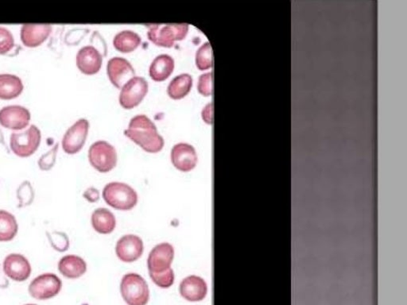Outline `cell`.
<instances>
[{"instance_id":"obj_1","label":"cell","mask_w":407,"mask_h":305,"mask_svg":"<svg viewBox=\"0 0 407 305\" xmlns=\"http://www.w3.org/2000/svg\"><path fill=\"white\" fill-rule=\"evenodd\" d=\"M124 135L147 153H158L164 147L163 137L158 134L156 124L145 114L131 119Z\"/></svg>"},{"instance_id":"obj_2","label":"cell","mask_w":407,"mask_h":305,"mask_svg":"<svg viewBox=\"0 0 407 305\" xmlns=\"http://www.w3.org/2000/svg\"><path fill=\"white\" fill-rule=\"evenodd\" d=\"M147 37L158 47L171 48L175 43L182 41L188 34L187 24H147Z\"/></svg>"},{"instance_id":"obj_3","label":"cell","mask_w":407,"mask_h":305,"mask_svg":"<svg viewBox=\"0 0 407 305\" xmlns=\"http://www.w3.org/2000/svg\"><path fill=\"white\" fill-rule=\"evenodd\" d=\"M103 198L109 206L120 211L133 209L138 203L135 190L127 184L120 182L108 184L103 190Z\"/></svg>"},{"instance_id":"obj_4","label":"cell","mask_w":407,"mask_h":305,"mask_svg":"<svg viewBox=\"0 0 407 305\" xmlns=\"http://www.w3.org/2000/svg\"><path fill=\"white\" fill-rule=\"evenodd\" d=\"M120 292L128 305H147L150 290L145 279L137 274H128L122 279Z\"/></svg>"},{"instance_id":"obj_5","label":"cell","mask_w":407,"mask_h":305,"mask_svg":"<svg viewBox=\"0 0 407 305\" xmlns=\"http://www.w3.org/2000/svg\"><path fill=\"white\" fill-rule=\"evenodd\" d=\"M62 281L53 273H45L34 278L28 287L29 295L38 301H47L59 295Z\"/></svg>"},{"instance_id":"obj_6","label":"cell","mask_w":407,"mask_h":305,"mask_svg":"<svg viewBox=\"0 0 407 305\" xmlns=\"http://www.w3.org/2000/svg\"><path fill=\"white\" fill-rule=\"evenodd\" d=\"M41 137V131L36 125L22 133H13L10 141L11 151L20 158L30 157L39 147Z\"/></svg>"},{"instance_id":"obj_7","label":"cell","mask_w":407,"mask_h":305,"mask_svg":"<svg viewBox=\"0 0 407 305\" xmlns=\"http://www.w3.org/2000/svg\"><path fill=\"white\" fill-rule=\"evenodd\" d=\"M89 160L97 171L108 172L117 166V153L111 144L105 141H98L90 147Z\"/></svg>"},{"instance_id":"obj_8","label":"cell","mask_w":407,"mask_h":305,"mask_svg":"<svg viewBox=\"0 0 407 305\" xmlns=\"http://www.w3.org/2000/svg\"><path fill=\"white\" fill-rule=\"evenodd\" d=\"M148 83L145 78L135 77L124 85L119 94V103L124 109L139 105L148 93Z\"/></svg>"},{"instance_id":"obj_9","label":"cell","mask_w":407,"mask_h":305,"mask_svg":"<svg viewBox=\"0 0 407 305\" xmlns=\"http://www.w3.org/2000/svg\"><path fill=\"white\" fill-rule=\"evenodd\" d=\"M89 123L87 119L77 121L63 137L62 148L67 154H76L82 151L87 139Z\"/></svg>"},{"instance_id":"obj_10","label":"cell","mask_w":407,"mask_h":305,"mask_svg":"<svg viewBox=\"0 0 407 305\" xmlns=\"http://www.w3.org/2000/svg\"><path fill=\"white\" fill-rule=\"evenodd\" d=\"M2 267L6 276L16 282L27 281L32 273L31 265L28 259L17 253L6 257Z\"/></svg>"},{"instance_id":"obj_11","label":"cell","mask_w":407,"mask_h":305,"mask_svg":"<svg viewBox=\"0 0 407 305\" xmlns=\"http://www.w3.org/2000/svg\"><path fill=\"white\" fill-rule=\"evenodd\" d=\"M107 70L109 80L117 89H122L125 84L135 77V75L134 68L131 63L118 57L109 60Z\"/></svg>"},{"instance_id":"obj_12","label":"cell","mask_w":407,"mask_h":305,"mask_svg":"<svg viewBox=\"0 0 407 305\" xmlns=\"http://www.w3.org/2000/svg\"><path fill=\"white\" fill-rule=\"evenodd\" d=\"M175 258V250L172 245L164 243L154 247L147 259V267L150 273H163L170 269Z\"/></svg>"},{"instance_id":"obj_13","label":"cell","mask_w":407,"mask_h":305,"mask_svg":"<svg viewBox=\"0 0 407 305\" xmlns=\"http://www.w3.org/2000/svg\"><path fill=\"white\" fill-rule=\"evenodd\" d=\"M31 113L24 107L11 105L0 110V124L11 130H22L31 121Z\"/></svg>"},{"instance_id":"obj_14","label":"cell","mask_w":407,"mask_h":305,"mask_svg":"<svg viewBox=\"0 0 407 305\" xmlns=\"http://www.w3.org/2000/svg\"><path fill=\"white\" fill-rule=\"evenodd\" d=\"M171 161L177 170L184 172H191L198 164L196 149L190 144H177L172 149Z\"/></svg>"},{"instance_id":"obj_15","label":"cell","mask_w":407,"mask_h":305,"mask_svg":"<svg viewBox=\"0 0 407 305\" xmlns=\"http://www.w3.org/2000/svg\"><path fill=\"white\" fill-rule=\"evenodd\" d=\"M142 240L135 235H127L120 239L117 244V257L124 262H134L143 253Z\"/></svg>"},{"instance_id":"obj_16","label":"cell","mask_w":407,"mask_h":305,"mask_svg":"<svg viewBox=\"0 0 407 305\" xmlns=\"http://www.w3.org/2000/svg\"><path fill=\"white\" fill-rule=\"evenodd\" d=\"M179 292L188 302H202L207 296L208 287L203 278L191 275L182 281Z\"/></svg>"},{"instance_id":"obj_17","label":"cell","mask_w":407,"mask_h":305,"mask_svg":"<svg viewBox=\"0 0 407 305\" xmlns=\"http://www.w3.org/2000/svg\"><path fill=\"white\" fill-rule=\"evenodd\" d=\"M76 61L80 71L86 75H94L101 70L103 57L98 50L88 45L78 51Z\"/></svg>"},{"instance_id":"obj_18","label":"cell","mask_w":407,"mask_h":305,"mask_svg":"<svg viewBox=\"0 0 407 305\" xmlns=\"http://www.w3.org/2000/svg\"><path fill=\"white\" fill-rule=\"evenodd\" d=\"M52 31L50 24H24L21 29V40L27 47H37L48 38Z\"/></svg>"},{"instance_id":"obj_19","label":"cell","mask_w":407,"mask_h":305,"mask_svg":"<svg viewBox=\"0 0 407 305\" xmlns=\"http://www.w3.org/2000/svg\"><path fill=\"white\" fill-rule=\"evenodd\" d=\"M57 268L65 278L77 279L81 278L87 271V264L82 258L70 255L60 259Z\"/></svg>"},{"instance_id":"obj_20","label":"cell","mask_w":407,"mask_h":305,"mask_svg":"<svg viewBox=\"0 0 407 305\" xmlns=\"http://www.w3.org/2000/svg\"><path fill=\"white\" fill-rule=\"evenodd\" d=\"M175 70V60L168 54H161L154 59L149 74L154 82H162L168 79Z\"/></svg>"},{"instance_id":"obj_21","label":"cell","mask_w":407,"mask_h":305,"mask_svg":"<svg viewBox=\"0 0 407 305\" xmlns=\"http://www.w3.org/2000/svg\"><path fill=\"white\" fill-rule=\"evenodd\" d=\"M91 221L95 231L102 235L112 233L117 226L116 217L113 213L103 208L94 211Z\"/></svg>"},{"instance_id":"obj_22","label":"cell","mask_w":407,"mask_h":305,"mask_svg":"<svg viewBox=\"0 0 407 305\" xmlns=\"http://www.w3.org/2000/svg\"><path fill=\"white\" fill-rule=\"evenodd\" d=\"M22 80L11 74H0V99L11 100L24 91Z\"/></svg>"},{"instance_id":"obj_23","label":"cell","mask_w":407,"mask_h":305,"mask_svg":"<svg viewBox=\"0 0 407 305\" xmlns=\"http://www.w3.org/2000/svg\"><path fill=\"white\" fill-rule=\"evenodd\" d=\"M19 232V224L10 212L0 210V243L13 241Z\"/></svg>"},{"instance_id":"obj_24","label":"cell","mask_w":407,"mask_h":305,"mask_svg":"<svg viewBox=\"0 0 407 305\" xmlns=\"http://www.w3.org/2000/svg\"><path fill=\"white\" fill-rule=\"evenodd\" d=\"M192 86L193 78L191 75L183 73L171 80L168 88V94L173 100H181L190 94Z\"/></svg>"},{"instance_id":"obj_25","label":"cell","mask_w":407,"mask_h":305,"mask_svg":"<svg viewBox=\"0 0 407 305\" xmlns=\"http://www.w3.org/2000/svg\"><path fill=\"white\" fill-rule=\"evenodd\" d=\"M141 38L139 34L131 31H124L114 38L113 45L121 53H131L140 47Z\"/></svg>"},{"instance_id":"obj_26","label":"cell","mask_w":407,"mask_h":305,"mask_svg":"<svg viewBox=\"0 0 407 305\" xmlns=\"http://www.w3.org/2000/svg\"><path fill=\"white\" fill-rule=\"evenodd\" d=\"M17 208L24 209L31 206L36 198L34 187L29 181L20 184L16 191Z\"/></svg>"},{"instance_id":"obj_27","label":"cell","mask_w":407,"mask_h":305,"mask_svg":"<svg viewBox=\"0 0 407 305\" xmlns=\"http://www.w3.org/2000/svg\"><path fill=\"white\" fill-rule=\"evenodd\" d=\"M49 244L52 248L59 253H64L70 248L71 241L66 233L62 232H47Z\"/></svg>"},{"instance_id":"obj_28","label":"cell","mask_w":407,"mask_h":305,"mask_svg":"<svg viewBox=\"0 0 407 305\" xmlns=\"http://www.w3.org/2000/svg\"><path fill=\"white\" fill-rule=\"evenodd\" d=\"M196 65L200 70H208L213 66V54L209 42L205 43L196 54Z\"/></svg>"},{"instance_id":"obj_29","label":"cell","mask_w":407,"mask_h":305,"mask_svg":"<svg viewBox=\"0 0 407 305\" xmlns=\"http://www.w3.org/2000/svg\"><path fill=\"white\" fill-rule=\"evenodd\" d=\"M150 277L154 284L163 289H168L175 282V273L171 268L163 273H150Z\"/></svg>"},{"instance_id":"obj_30","label":"cell","mask_w":407,"mask_h":305,"mask_svg":"<svg viewBox=\"0 0 407 305\" xmlns=\"http://www.w3.org/2000/svg\"><path fill=\"white\" fill-rule=\"evenodd\" d=\"M59 144L56 143L52 149L42 155L39 158L38 165L40 170L43 171H49L53 168L56 163L57 151H59Z\"/></svg>"},{"instance_id":"obj_31","label":"cell","mask_w":407,"mask_h":305,"mask_svg":"<svg viewBox=\"0 0 407 305\" xmlns=\"http://www.w3.org/2000/svg\"><path fill=\"white\" fill-rule=\"evenodd\" d=\"M14 47L13 34L8 29L0 27V54H7Z\"/></svg>"},{"instance_id":"obj_32","label":"cell","mask_w":407,"mask_h":305,"mask_svg":"<svg viewBox=\"0 0 407 305\" xmlns=\"http://www.w3.org/2000/svg\"><path fill=\"white\" fill-rule=\"evenodd\" d=\"M212 80H213V73L211 72L200 76L198 83V90L200 95L204 96H210L212 95V93H213Z\"/></svg>"},{"instance_id":"obj_33","label":"cell","mask_w":407,"mask_h":305,"mask_svg":"<svg viewBox=\"0 0 407 305\" xmlns=\"http://www.w3.org/2000/svg\"><path fill=\"white\" fill-rule=\"evenodd\" d=\"M83 197L85 200H87L89 203H95L100 199V193L98 190L91 187L85 190L83 193Z\"/></svg>"},{"instance_id":"obj_34","label":"cell","mask_w":407,"mask_h":305,"mask_svg":"<svg viewBox=\"0 0 407 305\" xmlns=\"http://www.w3.org/2000/svg\"><path fill=\"white\" fill-rule=\"evenodd\" d=\"M202 117L205 124L209 125L213 124V103H209L204 107Z\"/></svg>"},{"instance_id":"obj_35","label":"cell","mask_w":407,"mask_h":305,"mask_svg":"<svg viewBox=\"0 0 407 305\" xmlns=\"http://www.w3.org/2000/svg\"><path fill=\"white\" fill-rule=\"evenodd\" d=\"M10 282L8 278L4 274L3 267L0 264V289L6 290L9 287Z\"/></svg>"},{"instance_id":"obj_36","label":"cell","mask_w":407,"mask_h":305,"mask_svg":"<svg viewBox=\"0 0 407 305\" xmlns=\"http://www.w3.org/2000/svg\"><path fill=\"white\" fill-rule=\"evenodd\" d=\"M0 144H2V145H3V147L6 149H7V151L9 152L7 144H6L5 142L4 136L3 135V132L1 130H0Z\"/></svg>"},{"instance_id":"obj_37","label":"cell","mask_w":407,"mask_h":305,"mask_svg":"<svg viewBox=\"0 0 407 305\" xmlns=\"http://www.w3.org/2000/svg\"><path fill=\"white\" fill-rule=\"evenodd\" d=\"M24 305H37V304H24Z\"/></svg>"}]
</instances>
